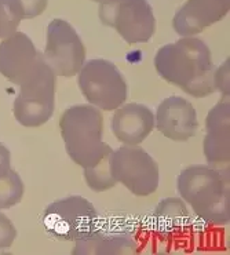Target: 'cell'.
I'll use <instances>...</instances> for the list:
<instances>
[{"instance_id":"obj_1","label":"cell","mask_w":230,"mask_h":255,"mask_svg":"<svg viewBox=\"0 0 230 255\" xmlns=\"http://www.w3.org/2000/svg\"><path fill=\"white\" fill-rule=\"evenodd\" d=\"M154 68L161 79L195 98H204L215 91L213 55L206 43L195 36L159 48Z\"/></svg>"},{"instance_id":"obj_2","label":"cell","mask_w":230,"mask_h":255,"mask_svg":"<svg viewBox=\"0 0 230 255\" xmlns=\"http://www.w3.org/2000/svg\"><path fill=\"white\" fill-rule=\"evenodd\" d=\"M178 192L201 221L225 225L230 221L229 177L204 164L189 166L179 172Z\"/></svg>"},{"instance_id":"obj_3","label":"cell","mask_w":230,"mask_h":255,"mask_svg":"<svg viewBox=\"0 0 230 255\" xmlns=\"http://www.w3.org/2000/svg\"><path fill=\"white\" fill-rule=\"evenodd\" d=\"M61 136L66 153L82 168L91 167L113 149L102 142L104 116L93 105H75L68 108L59 118Z\"/></svg>"},{"instance_id":"obj_4","label":"cell","mask_w":230,"mask_h":255,"mask_svg":"<svg viewBox=\"0 0 230 255\" xmlns=\"http://www.w3.org/2000/svg\"><path fill=\"white\" fill-rule=\"evenodd\" d=\"M98 214L82 196H68L48 204L43 214V225L54 239L73 242L89 238L97 231Z\"/></svg>"},{"instance_id":"obj_5","label":"cell","mask_w":230,"mask_h":255,"mask_svg":"<svg viewBox=\"0 0 230 255\" xmlns=\"http://www.w3.org/2000/svg\"><path fill=\"white\" fill-rule=\"evenodd\" d=\"M55 77L43 57L35 73L19 84V94L12 107L19 125L40 127L51 119L55 108Z\"/></svg>"},{"instance_id":"obj_6","label":"cell","mask_w":230,"mask_h":255,"mask_svg":"<svg viewBox=\"0 0 230 255\" xmlns=\"http://www.w3.org/2000/svg\"><path fill=\"white\" fill-rule=\"evenodd\" d=\"M77 75L83 97L100 111H116L127 100V82L111 61L101 58L89 61Z\"/></svg>"},{"instance_id":"obj_7","label":"cell","mask_w":230,"mask_h":255,"mask_svg":"<svg viewBox=\"0 0 230 255\" xmlns=\"http://www.w3.org/2000/svg\"><path fill=\"white\" fill-rule=\"evenodd\" d=\"M101 22L116 29L128 44L146 43L156 30V19L148 0H101Z\"/></svg>"},{"instance_id":"obj_8","label":"cell","mask_w":230,"mask_h":255,"mask_svg":"<svg viewBox=\"0 0 230 255\" xmlns=\"http://www.w3.org/2000/svg\"><path fill=\"white\" fill-rule=\"evenodd\" d=\"M111 171L116 182L132 195L150 196L159 188L160 171L153 157L138 145H123L111 154Z\"/></svg>"},{"instance_id":"obj_9","label":"cell","mask_w":230,"mask_h":255,"mask_svg":"<svg viewBox=\"0 0 230 255\" xmlns=\"http://www.w3.org/2000/svg\"><path fill=\"white\" fill-rule=\"evenodd\" d=\"M43 57L55 76L73 77L84 65L86 47L69 22L55 18L47 26Z\"/></svg>"},{"instance_id":"obj_10","label":"cell","mask_w":230,"mask_h":255,"mask_svg":"<svg viewBox=\"0 0 230 255\" xmlns=\"http://www.w3.org/2000/svg\"><path fill=\"white\" fill-rule=\"evenodd\" d=\"M41 61L43 54L22 32H15L0 43V73L17 86L35 73Z\"/></svg>"},{"instance_id":"obj_11","label":"cell","mask_w":230,"mask_h":255,"mask_svg":"<svg viewBox=\"0 0 230 255\" xmlns=\"http://www.w3.org/2000/svg\"><path fill=\"white\" fill-rule=\"evenodd\" d=\"M154 126L167 138L185 142L196 135L199 120L195 107L189 101L179 95H172L157 107Z\"/></svg>"},{"instance_id":"obj_12","label":"cell","mask_w":230,"mask_h":255,"mask_svg":"<svg viewBox=\"0 0 230 255\" xmlns=\"http://www.w3.org/2000/svg\"><path fill=\"white\" fill-rule=\"evenodd\" d=\"M230 105L224 97L208 112L206 119L207 134L204 136V154L208 166L229 170L230 163Z\"/></svg>"},{"instance_id":"obj_13","label":"cell","mask_w":230,"mask_h":255,"mask_svg":"<svg viewBox=\"0 0 230 255\" xmlns=\"http://www.w3.org/2000/svg\"><path fill=\"white\" fill-rule=\"evenodd\" d=\"M230 0H188L172 18L178 35L189 37L221 21L229 12Z\"/></svg>"},{"instance_id":"obj_14","label":"cell","mask_w":230,"mask_h":255,"mask_svg":"<svg viewBox=\"0 0 230 255\" xmlns=\"http://www.w3.org/2000/svg\"><path fill=\"white\" fill-rule=\"evenodd\" d=\"M154 128V115L148 107L131 102L116 109L112 131L124 145H139Z\"/></svg>"},{"instance_id":"obj_15","label":"cell","mask_w":230,"mask_h":255,"mask_svg":"<svg viewBox=\"0 0 230 255\" xmlns=\"http://www.w3.org/2000/svg\"><path fill=\"white\" fill-rule=\"evenodd\" d=\"M136 250L135 239L128 233L95 231L89 238L76 242L72 254H131Z\"/></svg>"},{"instance_id":"obj_16","label":"cell","mask_w":230,"mask_h":255,"mask_svg":"<svg viewBox=\"0 0 230 255\" xmlns=\"http://www.w3.org/2000/svg\"><path fill=\"white\" fill-rule=\"evenodd\" d=\"M189 221L190 215L186 204L177 197H167L154 208V228L163 238L181 233L188 226Z\"/></svg>"},{"instance_id":"obj_17","label":"cell","mask_w":230,"mask_h":255,"mask_svg":"<svg viewBox=\"0 0 230 255\" xmlns=\"http://www.w3.org/2000/svg\"><path fill=\"white\" fill-rule=\"evenodd\" d=\"M113 152V150H112ZM112 152L107 153L101 159L97 164L91 167L83 168V175L89 185V188L94 192H105L112 189L115 185L117 184L116 179L113 178L111 171V154Z\"/></svg>"},{"instance_id":"obj_18","label":"cell","mask_w":230,"mask_h":255,"mask_svg":"<svg viewBox=\"0 0 230 255\" xmlns=\"http://www.w3.org/2000/svg\"><path fill=\"white\" fill-rule=\"evenodd\" d=\"M24 190V182L19 174L11 168L4 177L0 178V210L17 206L22 200Z\"/></svg>"},{"instance_id":"obj_19","label":"cell","mask_w":230,"mask_h":255,"mask_svg":"<svg viewBox=\"0 0 230 255\" xmlns=\"http://www.w3.org/2000/svg\"><path fill=\"white\" fill-rule=\"evenodd\" d=\"M22 21L21 12L14 0H0V39H7L17 32Z\"/></svg>"},{"instance_id":"obj_20","label":"cell","mask_w":230,"mask_h":255,"mask_svg":"<svg viewBox=\"0 0 230 255\" xmlns=\"http://www.w3.org/2000/svg\"><path fill=\"white\" fill-rule=\"evenodd\" d=\"M17 3L22 19L35 18L44 12L48 0H14Z\"/></svg>"},{"instance_id":"obj_21","label":"cell","mask_w":230,"mask_h":255,"mask_svg":"<svg viewBox=\"0 0 230 255\" xmlns=\"http://www.w3.org/2000/svg\"><path fill=\"white\" fill-rule=\"evenodd\" d=\"M17 239V229L4 214L0 213V250L11 247Z\"/></svg>"},{"instance_id":"obj_22","label":"cell","mask_w":230,"mask_h":255,"mask_svg":"<svg viewBox=\"0 0 230 255\" xmlns=\"http://www.w3.org/2000/svg\"><path fill=\"white\" fill-rule=\"evenodd\" d=\"M229 65L230 60L228 58L222 65L219 66V69L214 72L215 90H219L226 98H229Z\"/></svg>"},{"instance_id":"obj_23","label":"cell","mask_w":230,"mask_h":255,"mask_svg":"<svg viewBox=\"0 0 230 255\" xmlns=\"http://www.w3.org/2000/svg\"><path fill=\"white\" fill-rule=\"evenodd\" d=\"M10 170H11V154H10V150L3 143H0V178L4 177Z\"/></svg>"},{"instance_id":"obj_24","label":"cell","mask_w":230,"mask_h":255,"mask_svg":"<svg viewBox=\"0 0 230 255\" xmlns=\"http://www.w3.org/2000/svg\"><path fill=\"white\" fill-rule=\"evenodd\" d=\"M93 1H101V0H93Z\"/></svg>"}]
</instances>
